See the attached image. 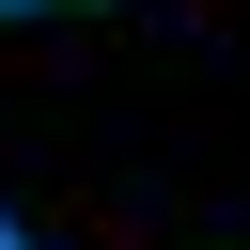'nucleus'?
<instances>
[{"label": "nucleus", "mask_w": 250, "mask_h": 250, "mask_svg": "<svg viewBox=\"0 0 250 250\" xmlns=\"http://www.w3.org/2000/svg\"><path fill=\"white\" fill-rule=\"evenodd\" d=\"M0 16H47V0H0Z\"/></svg>", "instance_id": "nucleus-1"}, {"label": "nucleus", "mask_w": 250, "mask_h": 250, "mask_svg": "<svg viewBox=\"0 0 250 250\" xmlns=\"http://www.w3.org/2000/svg\"><path fill=\"white\" fill-rule=\"evenodd\" d=\"M16 250H47V234H16Z\"/></svg>", "instance_id": "nucleus-2"}, {"label": "nucleus", "mask_w": 250, "mask_h": 250, "mask_svg": "<svg viewBox=\"0 0 250 250\" xmlns=\"http://www.w3.org/2000/svg\"><path fill=\"white\" fill-rule=\"evenodd\" d=\"M0 250H16V219H0Z\"/></svg>", "instance_id": "nucleus-3"}]
</instances>
